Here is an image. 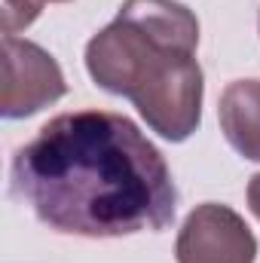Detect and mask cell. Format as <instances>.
I'll use <instances>...</instances> for the list:
<instances>
[{"instance_id":"6da1fadb","label":"cell","mask_w":260,"mask_h":263,"mask_svg":"<svg viewBox=\"0 0 260 263\" xmlns=\"http://www.w3.org/2000/svg\"><path fill=\"white\" fill-rule=\"evenodd\" d=\"M9 181L40 223L65 236L159 233L178 211L165 156L129 117L110 110L52 117L15 150Z\"/></svg>"},{"instance_id":"7a4b0ae2","label":"cell","mask_w":260,"mask_h":263,"mask_svg":"<svg viewBox=\"0 0 260 263\" xmlns=\"http://www.w3.org/2000/svg\"><path fill=\"white\" fill-rule=\"evenodd\" d=\"M199 18L178 0H126L86 43V70L110 95L129 98L150 132L181 144L202 123L205 73L196 59Z\"/></svg>"},{"instance_id":"3957f363","label":"cell","mask_w":260,"mask_h":263,"mask_svg":"<svg viewBox=\"0 0 260 263\" xmlns=\"http://www.w3.org/2000/svg\"><path fill=\"white\" fill-rule=\"evenodd\" d=\"M67 92L59 62L37 43L15 34H3V92L0 117L25 120L55 104Z\"/></svg>"},{"instance_id":"277c9868","label":"cell","mask_w":260,"mask_h":263,"mask_svg":"<svg viewBox=\"0 0 260 263\" xmlns=\"http://www.w3.org/2000/svg\"><path fill=\"white\" fill-rule=\"evenodd\" d=\"M178 263H254L257 239L245 217L220 202H202L187 214L175 239Z\"/></svg>"},{"instance_id":"5b68a950","label":"cell","mask_w":260,"mask_h":263,"mask_svg":"<svg viewBox=\"0 0 260 263\" xmlns=\"http://www.w3.org/2000/svg\"><path fill=\"white\" fill-rule=\"evenodd\" d=\"M217 120L227 144L251 159L260 162V80H233L220 92Z\"/></svg>"},{"instance_id":"8992f818","label":"cell","mask_w":260,"mask_h":263,"mask_svg":"<svg viewBox=\"0 0 260 263\" xmlns=\"http://www.w3.org/2000/svg\"><path fill=\"white\" fill-rule=\"evenodd\" d=\"M46 0H3V34H15L37 22Z\"/></svg>"},{"instance_id":"52a82bcc","label":"cell","mask_w":260,"mask_h":263,"mask_svg":"<svg viewBox=\"0 0 260 263\" xmlns=\"http://www.w3.org/2000/svg\"><path fill=\"white\" fill-rule=\"evenodd\" d=\"M245 196H248V208L254 211V217L260 220V172L248 181V190H245Z\"/></svg>"},{"instance_id":"ba28073f","label":"cell","mask_w":260,"mask_h":263,"mask_svg":"<svg viewBox=\"0 0 260 263\" xmlns=\"http://www.w3.org/2000/svg\"><path fill=\"white\" fill-rule=\"evenodd\" d=\"M49 3H65V0H49Z\"/></svg>"}]
</instances>
